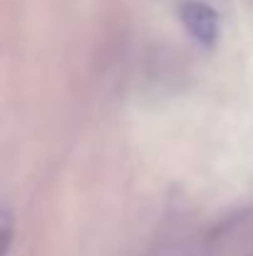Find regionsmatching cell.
<instances>
[{
	"mask_svg": "<svg viewBox=\"0 0 253 256\" xmlns=\"http://www.w3.org/2000/svg\"><path fill=\"white\" fill-rule=\"evenodd\" d=\"M181 22L189 30V35L194 40H199L201 45H214L219 40L221 32V22L214 8H209L206 2L199 0H189L181 5Z\"/></svg>",
	"mask_w": 253,
	"mask_h": 256,
	"instance_id": "6da1fadb",
	"label": "cell"
},
{
	"mask_svg": "<svg viewBox=\"0 0 253 256\" xmlns=\"http://www.w3.org/2000/svg\"><path fill=\"white\" fill-rule=\"evenodd\" d=\"M2 236H5V249H7V242L12 236V226H10V212L5 209L2 212Z\"/></svg>",
	"mask_w": 253,
	"mask_h": 256,
	"instance_id": "7a4b0ae2",
	"label": "cell"
}]
</instances>
